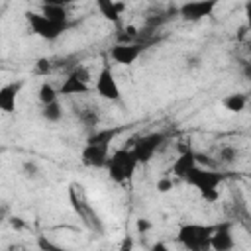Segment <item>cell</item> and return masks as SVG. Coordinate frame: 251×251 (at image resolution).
Wrapping results in <instances>:
<instances>
[{
	"label": "cell",
	"mask_w": 251,
	"mask_h": 251,
	"mask_svg": "<svg viewBox=\"0 0 251 251\" xmlns=\"http://www.w3.org/2000/svg\"><path fill=\"white\" fill-rule=\"evenodd\" d=\"M118 129L106 127V129H96L86 137V143L80 151V161L86 167L92 169H102L108 167L110 161V143L114 141Z\"/></svg>",
	"instance_id": "6da1fadb"
},
{
	"label": "cell",
	"mask_w": 251,
	"mask_h": 251,
	"mask_svg": "<svg viewBox=\"0 0 251 251\" xmlns=\"http://www.w3.org/2000/svg\"><path fill=\"white\" fill-rule=\"evenodd\" d=\"M224 180H226V175L224 173H218V171H212V169H206V167H196L188 175V178L184 182H188L190 186H194L206 202H216L220 198L218 186Z\"/></svg>",
	"instance_id": "7a4b0ae2"
},
{
	"label": "cell",
	"mask_w": 251,
	"mask_h": 251,
	"mask_svg": "<svg viewBox=\"0 0 251 251\" xmlns=\"http://www.w3.org/2000/svg\"><path fill=\"white\" fill-rule=\"evenodd\" d=\"M214 226L208 224H184L178 227L176 239L188 251H212Z\"/></svg>",
	"instance_id": "3957f363"
},
{
	"label": "cell",
	"mask_w": 251,
	"mask_h": 251,
	"mask_svg": "<svg viewBox=\"0 0 251 251\" xmlns=\"http://www.w3.org/2000/svg\"><path fill=\"white\" fill-rule=\"evenodd\" d=\"M137 159L133 155L131 149H118L110 155V161H108V175L114 182L122 184V182H127L133 175H135V169H137Z\"/></svg>",
	"instance_id": "277c9868"
},
{
	"label": "cell",
	"mask_w": 251,
	"mask_h": 251,
	"mask_svg": "<svg viewBox=\"0 0 251 251\" xmlns=\"http://www.w3.org/2000/svg\"><path fill=\"white\" fill-rule=\"evenodd\" d=\"M165 139H167V135H165L163 131H153V133L139 135V137L133 141V147H131V151H133L137 163H139V165L149 163V161L155 157V153L159 151V147L165 143Z\"/></svg>",
	"instance_id": "5b68a950"
},
{
	"label": "cell",
	"mask_w": 251,
	"mask_h": 251,
	"mask_svg": "<svg viewBox=\"0 0 251 251\" xmlns=\"http://www.w3.org/2000/svg\"><path fill=\"white\" fill-rule=\"evenodd\" d=\"M69 200H71V206H73V210L80 216V220L92 229V231H102V224H100V218H98V214L90 208V204L82 198V192H80V186H76V184H71V188H69Z\"/></svg>",
	"instance_id": "8992f818"
},
{
	"label": "cell",
	"mask_w": 251,
	"mask_h": 251,
	"mask_svg": "<svg viewBox=\"0 0 251 251\" xmlns=\"http://www.w3.org/2000/svg\"><path fill=\"white\" fill-rule=\"evenodd\" d=\"M25 20H27L31 31H33L35 35H39L41 39H47V41L57 39V37L67 29V25H61V24L51 22V20L45 18L41 12H25Z\"/></svg>",
	"instance_id": "52a82bcc"
},
{
	"label": "cell",
	"mask_w": 251,
	"mask_h": 251,
	"mask_svg": "<svg viewBox=\"0 0 251 251\" xmlns=\"http://www.w3.org/2000/svg\"><path fill=\"white\" fill-rule=\"evenodd\" d=\"M96 94L104 100H120V86L118 80L114 76V71L110 69V65H104L96 76Z\"/></svg>",
	"instance_id": "ba28073f"
},
{
	"label": "cell",
	"mask_w": 251,
	"mask_h": 251,
	"mask_svg": "<svg viewBox=\"0 0 251 251\" xmlns=\"http://www.w3.org/2000/svg\"><path fill=\"white\" fill-rule=\"evenodd\" d=\"M218 2L216 0H202V2H184L178 8V14L182 20L186 22H198L204 20L206 16H212V12L216 10Z\"/></svg>",
	"instance_id": "9c48e42d"
},
{
	"label": "cell",
	"mask_w": 251,
	"mask_h": 251,
	"mask_svg": "<svg viewBox=\"0 0 251 251\" xmlns=\"http://www.w3.org/2000/svg\"><path fill=\"white\" fill-rule=\"evenodd\" d=\"M145 45L143 43H116L112 49H110V57L118 63V65H133L139 55L143 53Z\"/></svg>",
	"instance_id": "30bf717a"
},
{
	"label": "cell",
	"mask_w": 251,
	"mask_h": 251,
	"mask_svg": "<svg viewBox=\"0 0 251 251\" xmlns=\"http://www.w3.org/2000/svg\"><path fill=\"white\" fill-rule=\"evenodd\" d=\"M233 224L231 222H222L214 226L212 233V251H231L235 247V237H233Z\"/></svg>",
	"instance_id": "8fae6325"
},
{
	"label": "cell",
	"mask_w": 251,
	"mask_h": 251,
	"mask_svg": "<svg viewBox=\"0 0 251 251\" xmlns=\"http://www.w3.org/2000/svg\"><path fill=\"white\" fill-rule=\"evenodd\" d=\"M196 167H198V155L188 149V151H182V153L175 159V163H173V167H171V173H173L176 178L186 180L188 175H190Z\"/></svg>",
	"instance_id": "7c38bea8"
},
{
	"label": "cell",
	"mask_w": 251,
	"mask_h": 251,
	"mask_svg": "<svg viewBox=\"0 0 251 251\" xmlns=\"http://www.w3.org/2000/svg\"><path fill=\"white\" fill-rule=\"evenodd\" d=\"M22 86H24L22 80H14V82H6L0 88V110L4 114L16 112V98H18V92L22 90Z\"/></svg>",
	"instance_id": "4fadbf2b"
},
{
	"label": "cell",
	"mask_w": 251,
	"mask_h": 251,
	"mask_svg": "<svg viewBox=\"0 0 251 251\" xmlns=\"http://www.w3.org/2000/svg\"><path fill=\"white\" fill-rule=\"evenodd\" d=\"M88 92V82L78 78L75 73H71L59 86V94L63 96H75V94H86Z\"/></svg>",
	"instance_id": "5bb4252c"
},
{
	"label": "cell",
	"mask_w": 251,
	"mask_h": 251,
	"mask_svg": "<svg viewBox=\"0 0 251 251\" xmlns=\"http://www.w3.org/2000/svg\"><path fill=\"white\" fill-rule=\"evenodd\" d=\"M41 14L45 18H49L51 22L55 24H61V25H69V14H67V8L59 2H47V4H41Z\"/></svg>",
	"instance_id": "9a60e30c"
},
{
	"label": "cell",
	"mask_w": 251,
	"mask_h": 251,
	"mask_svg": "<svg viewBox=\"0 0 251 251\" xmlns=\"http://www.w3.org/2000/svg\"><path fill=\"white\" fill-rule=\"evenodd\" d=\"M96 8L100 10V14H102L106 20L118 24V22H120V14H122V10L126 8V4L114 2V0H96Z\"/></svg>",
	"instance_id": "2e32d148"
},
{
	"label": "cell",
	"mask_w": 251,
	"mask_h": 251,
	"mask_svg": "<svg viewBox=\"0 0 251 251\" xmlns=\"http://www.w3.org/2000/svg\"><path fill=\"white\" fill-rule=\"evenodd\" d=\"M222 106L227 112H231V114H239L247 106V96L241 94V92H231V94H227V96L222 98Z\"/></svg>",
	"instance_id": "e0dca14e"
},
{
	"label": "cell",
	"mask_w": 251,
	"mask_h": 251,
	"mask_svg": "<svg viewBox=\"0 0 251 251\" xmlns=\"http://www.w3.org/2000/svg\"><path fill=\"white\" fill-rule=\"evenodd\" d=\"M37 98H39L41 106L53 104V102H57V98H59V90H57L53 84H49V82H43V84L39 86V90H37Z\"/></svg>",
	"instance_id": "ac0fdd59"
},
{
	"label": "cell",
	"mask_w": 251,
	"mask_h": 251,
	"mask_svg": "<svg viewBox=\"0 0 251 251\" xmlns=\"http://www.w3.org/2000/svg\"><path fill=\"white\" fill-rule=\"evenodd\" d=\"M41 118H43L45 122H51V124L59 122V120L63 118V106L59 104V100L53 102V104L43 106V108H41Z\"/></svg>",
	"instance_id": "d6986e66"
},
{
	"label": "cell",
	"mask_w": 251,
	"mask_h": 251,
	"mask_svg": "<svg viewBox=\"0 0 251 251\" xmlns=\"http://www.w3.org/2000/svg\"><path fill=\"white\" fill-rule=\"evenodd\" d=\"M237 149L235 147H231V145H224L222 149H220V153H218V159H220V163H224V165H231V163H235L237 161Z\"/></svg>",
	"instance_id": "ffe728a7"
},
{
	"label": "cell",
	"mask_w": 251,
	"mask_h": 251,
	"mask_svg": "<svg viewBox=\"0 0 251 251\" xmlns=\"http://www.w3.org/2000/svg\"><path fill=\"white\" fill-rule=\"evenodd\" d=\"M76 116L86 124V126H96L98 124V114H96V108L88 106L84 110H76Z\"/></svg>",
	"instance_id": "44dd1931"
},
{
	"label": "cell",
	"mask_w": 251,
	"mask_h": 251,
	"mask_svg": "<svg viewBox=\"0 0 251 251\" xmlns=\"http://www.w3.org/2000/svg\"><path fill=\"white\" fill-rule=\"evenodd\" d=\"M37 247H39V251H69V249L61 247L59 243L47 239V235H39L37 237Z\"/></svg>",
	"instance_id": "7402d4cb"
},
{
	"label": "cell",
	"mask_w": 251,
	"mask_h": 251,
	"mask_svg": "<svg viewBox=\"0 0 251 251\" xmlns=\"http://www.w3.org/2000/svg\"><path fill=\"white\" fill-rule=\"evenodd\" d=\"M22 171H24V175H25L27 178H35V176L39 175V169H37V165H35L33 161H24V163H22Z\"/></svg>",
	"instance_id": "603a6c76"
},
{
	"label": "cell",
	"mask_w": 251,
	"mask_h": 251,
	"mask_svg": "<svg viewBox=\"0 0 251 251\" xmlns=\"http://www.w3.org/2000/svg\"><path fill=\"white\" fill-rule=\"evenodd\" d=\"M51 71V63L47 61V59H39L37 63H35V73L37 75H47Z\"/></svg>",
	"instance_id": "cb8c5ba5"
},
{
	"label": "cell",
	"mask_w": 251,
	"mask_h": 251,
	"mask_svg": "<svg viewBox=\"0 0 251 251\" xmlns=\"http://www.w3.org/2000/svg\"><path fill=\"white\" fill-rule=\"evenodd\" d=\"M171 188H173V180H171V178L165 176V178L157 180V190H159V192H169Z\"/></svg>",
	"instance_id": "d4e9b609"
},
{
	"label": "cell",
	"mask_w": 251,
	"mask_h": 251,
	"mask_svg": "<svg viewBox=\"0 0 251 251\" xmlns=\"http://www.w3.org/2000/svg\"><path fill=\"white\" fill-rule=\"evenodd\" d=\"M135 227H137V231H139V233H145V231H149V229H151V222H149V220H145V218H139V220L135 222Z\"/></svg>",
	"instance_id": "484cf974"
},
{
	"label": "cell",
	"mask_w": 251,
	"mask_h": 251,
	"mask_svg": "<svg viewBox=\"0 0 251 251\" xmlns=\"http://www.w3.org/2000/svg\"><path fill=\"white\" fill-rule=\"evenodd\" d=\"M120 251H133V237L131 235H126L120 243Z\"/></svg>",
	"instance_id": "4316f807"
},
{
	"label": "cell",
	"mask_w": 251,
	"mask_h": 251,
	"mask_svg": "<svg viewBox=\"0 0 251 251\" xmlns=\"http://www.w3.org/2000/svg\"><path fill=\"white\" fill-rule=\"evenodd\" d=\"M241 75L251 82V61H243L241 63Z\"/></svg>",
	"instance_id": "83f0119b"
},
{
	"label": "cell",
	"mask_w": 251,
	"mask_h": 251,
	"mask_svg": "<svg viewBox=\"0 0 251 251\" xmlns=\"http://www.w3.org/2000/svg\"><path fill=\"white\" fill-rule=\"evenodd\" d=\"M243 10H245V22H247V27L251 29V0H249V2H245Z\"/></svg>",
	"instance_id": "f1b7e54d"
},
{
	"label": "cell",
	"mask_w": 251,
	"mask_h": 251,
	"mask_svg": "<svg viewBox=\"0 0 251 251\" xmlns=\"http://www.w3.org/2000/svg\"><path fill=\"white\" fill-rule=\"evenodd\" d=\"M151 251H171V249H169V245L165 241H157V243L151 245Z\"/></svg>",
	"instance_id": "f546056e"
},
{
	"label": "cell",
	"mask_w": 251,
	"mask_h": 251,
	"mask_svg": "<svg viewBox=\"0 0 251 251\" xmlns=\"http://www.w3.org/2000/svg\"><path fill=\"white\" fill-rule=\"evenodd\" d=\"M188 65H190V67H198V59H190Z\"/></svg>",
	"instance_id": "4dcf8cb0"
},
{
	"label": "cell",
	"mask_w": 251,
	"mask_h": 251,
	"mask_svg": "<svg viewBox=\"0 0 251 251\" xmlns=\"http://www.w3.org/2000/svg\"><path fill=\"white\" fill-rule=\"evenodd\" d=\"M249 53H251V45H249Z\"/></svg>",
	"instance_id": "1f68e13d"
},
{
	"label": "cell",
	"mask_w": 251,
	"mask_h": 251,
	"mask_svg": "<svg viewBox=\"0 0 251 251\" xmlns=\"http://www.w3.org/2000/svg\"><path fill=\"white\" fill-rule=\"evenodd\" d=\"M249 229H251V226H249Z\"/></svg>",
	"instance_id": "d6a6232c"
}]
</instances>
